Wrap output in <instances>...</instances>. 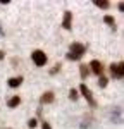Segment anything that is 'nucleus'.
I'll use <instances>...</instances> for the list:
<instances>
[{
	"label": "nucleus",
	"mask_w": 124,
	"mask_h": 129,
	"mask_svg": "<svg viewBox=\"0 0 124 129\" xmlns=\"http://www.w3.org/2000/svg\"><path fill=\"white\" fill-rule=\"evenodd\" d=\"M84 52H86V47L83 45V43H72L71 45V52L67 53V59L69 60H79L84 55Z\"/></svg>",
	"instance_id": "f257e3e1"
},
{
	"label": "nucleus",
	"mask_w": 124,
	"mask_h": 129,
	"mask_svg": "<svg viewBox=\"0 0 124 129\" xmlns=\"http://www.w3.org/2000/svg\"><path fill=\"white\" fill-rule=\"evenodd\" d=\"M31 60L35 62V66H45L47 64V55H45V52H41V50H35L33 53H31Z\"/></svg>",
	"instance_id": "f03ea898"
},
{
	"label": "nucleus",
	"mask_w": 124,
	"mask_h": 129,
	"mask_svg": "<svg viewBox=\"0 0 124 129\" xmlns=\"http://www.w3.org/2000/svg\"><path fill=\"white\" fill-rule=\"evenodd\" d=\"M79 91H81V95H83V96H84V98H86V102H88V103H90V105H91V107H97V102H95V100H93L91 89L88 88V86H86V84H84V83H83L81 86H79Z\"/></svg>",
	"instance_id": "7ed1b4c3"
},
{
	"label": "nucleus",
	"mask_w": 124,
	"mask_h": 129,
	"mask_svg": "<svg viewBox=\"0 0 124 129\" xmlns=\"http://www.w3.org/2000/svg\"><path fill=\"white\" fill-rule=\"evenodd\" d=\"M110 74H112V78H115V79H121L124 76V64L122 62L112 64V66H110Z\"/></svg>",
	"instance_id": "20e7f679"
},
{
	"label": "nucleus",
	"mask_w": 124,
	"mask_h": 129,
	"mask_svg": "<svg viewBox=\"0 0 124 129\" xmlns=\"http://www.w3.org/2000/svg\"><path fill=\"white\" fill-rule=\"evenodd\" d=\"M88 69H91V72L98 74V76H102V72H103V67H102V64H100L98 60H91L90 66H88Z\"/></svg>",
	"instance_id": "39448f33"
},
{
	"label": "nucleus",
	"mask_w": 124,
	"mask_h": 129,
	"mask_svg": "<svg viewBox=\"0 0 124 129\" xmlns=\"http://www.w3.org/2000/svg\"><path fill=\"white\" fill-rule=\"evenodd\" d=\"M71 21H72V14L69 10H66V12H64V21H62L64 29H71Z\"/></svg>",
	"instance_id": "423d86ee"
},
{
	"label": "nucleus",
	"mask_w": 124,
	"mask_h": 129,
	"mask_svg": "<svg viewBox=\"0 0 124 129\" xmlns=\"http://www.w3.org/2000/svg\"><path fill=\"white\" fill-rule=\"evenodd\" d=\"M53 102V93L52 91H47L41 95V103H52Z\"/></svg>",
	"instance_id": "0eeeda50"
},
{
	"label": "nucleus",
	"mask_w": 124,
	"mask_h": 129,
	"mask_svg": "<svg viewBox=\"0 0 124 129\" xmlns=\"http://www.w3.org/2000/svg\"><path fill=\"white\" fill-rule=\"evenodd\" d=\"M21 83H22V76H17V78H10V79H9V86H10V88H17Z\"/></svg>",
	"instance_id": "6e6552de"
},
{
	"label": "nucleus",
	"mask_w": 124,
	"mask_h": 129,
	"mask_svg": "<svg viewBox=\"0 0 124 129\" xmlns=\"http://www.w3.org/2000/svg\"><path fill=\"white\" fill-rule=\"evenodd\" d=\"M19 103H21V98H19V96H12V98L7 102V107H9V109H14V107H17Z\"/></svg>",
	"instance_id": "1a4fd4ad"
},
{
	"label": "nucleus",
	"mask_w": 124,
	"mask_h": 129,
	"mask_svg": "<svg viewBox=\"0 0 124 129\" xmlns=\"http://www.w3.org/2000/svg\"><path fill=\"white\" fill-rule=\"evenodd\" d=\"M93 4H95L97 7H100V9H109V5H110L109 2H103V0H95Z\"/></svg>",
	"instance_id": "9d476101"
},
{
	"label": "nucleus",
	"mask_w": 124,
	"mask_h": 129,
	"mask_svg": "<svg viewBox=\"0 0 124 129\" xmlns=\"http://www.w3.org/2000/svg\"><path fill=\"white\" fill-rule=\"evenodd\" d=\"M103 22H105V24H109V26H115V21H114V17L112 16H105V17H103Z\"/></svg>",
	"instance_id": "9b49d317"
},
{
	"label": "nucleus",
	"mask_w": 124,
	"mask_h": 129,
	"mask_svg": "<svg viewBox=\"0 0 124 129\" xmlns=\"http://www.w3.org/2000/svg\"><path fill=\"white\" fill-rule=\"evenodd\" d=\"M79 72H81V78H83V79L90 74V71H88V67H86V66H81V67H79Z\"/></svg>",
	"instance_id": "f8f14e48"
},
{
	"label": "nucleus",
	"mask_w": 124,
	"mask_h": 129,
	"mask_svg": "<svg viewBox=\"0 0 124 129\" xmlns=\"http://www.w3.org/2000/svg\"><path fill=\"white\" fill-rule=\"evenodd\" d=\"M98 86H100V88H105V86H107V78L100 76V79H98Z\"/></svg>",
	"instance_id": "ddd939ff"
},
{
	"label": "nucleus",
	"mask_w": 124,
	"mask_h": 129,
	"mask_svg": "<svg viewBox=\"0 0 124 129\" xmlns=\"http://www.w3.org/2000/svg\"><path fill=\"white\" fill-rule=\"evenodd\" d=\"M69 98H71V100L78 98V91H76V89H71V91H69Z\"/></svg>",
	"instance_id": "4468645a"
},
{
	"label": "nucleus",
	"mask_w": 124,
	"mask_h": 129,
	"mask_svg": "<svg viewBox=\"0 0 124 129\" xmlns=\"http://www.w3.org/2000/svg\"><path fill=\"white\" fill-rule=\"evenodd\" d=\"M28 126H29V127H35V126H36V119H29Z\"/></svg>",
	"instance_id": "2eb2a0df"
},
{
	"label": "nucleus",
	"mask_w": 124,
	"mask_h": 129,
	"mask_svg": "<svg viewBox=\"0 0 124 129\" xmlns=\"http://www.w3.org/2000/svg\"><path fill=\"white\" fill-rule=\"evenodd\" d=\"M41 129H52V127H50V124H47V122H43V124H41Z\"/></svg>",
	"instance_id": "dca6fc26"
},
{
	"label": "nucleus",
	"mask_w": 124,
	"mask_h": 129,
	"mask_svg": "<svg viewBox=\"0 0 124 129\" xmlns=\"http://www.w3.org/2000/svg\"><path fill=\"white\" fill-rule=\"evenodd\" d=\"M60 69V66H55V67H53V69H52V74H55V72H57V71Z\"/></svg>",
	"instance_id": "f3484780"
},
{
	"label": "nucleus",
	"mask_w": 124,
	"mask_h": 129,
	"mask_svg": "<svg viewBox=\"0 0 124 129\" xmlns=\"http://www.w3.org/2000/svg\"><path fill=\"white\" fill-rule=\"evenodd\" d=\"M4 59V52H2V50H0V60Z\"/></svg>",
	"instance_id": "a211bd4d"
},
{
	"label": "nucleus",
	"mask_w": 124,
	"mask_h": 129,
	"mask_svg": "<svg viewBox=\"0 0 124 129\" xmlns=\"http://www.w3.org/2000/svg\"><path fill=\"white\" fill-rule=\"evenodd\" d=\"M2 35H4V31H2V28H0V36H2Z\"/></svg>",
	"instance_id": "6ab92c4d"
}]
</instances>
